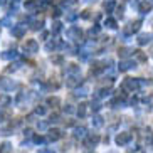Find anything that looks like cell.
Returning a JSON list of instances; mask_svg holds the SVG:
<instances>
[{"label":"cell","mask_w":153,"mask_h":153,"mask_svg":"<svg viewBox=\"0 0 153 153\" xmlns=\"http://www.w3.org/2000/svg\"><path fill=\"white\" fill-rule=\"evenodd\" d=\"M34 141H36V143H44L45 138H44V136H41V135H36V136H34Z\"/></svg>","instance_id":"cell-25"},{"label":"cell","mask_w":153,"mask_h":153,"mask_svg":"<svg viewBox=\"0 0 153 153\" xmlns=\"http://www.w3.org/2000/svg\"><path fill=\"white\" fill-rule=\"evenodd\" d=\"M24 51L27 54H36L37 51H39V42L36 39H27V41L24 42Z\"/></svg>","instance_id":"cell-1"},{"label":"cell","mask_w":153,"mask_h":153,"mask_svg":"<svg viewBox=\"0 0 153 153\" xmlns=\"http://www.w3.org/2000/svg\"><path fill=\"white\" fill-rule=\"evenodd\" d=\"M61 30H62V24L56 20V22L52 24V29H51V32H52V34H59Z\"/></svg>","instance_id":"cell-14"},{"label":"cell","mask_w":153,"mask_h":153,"mask_svg":"<svg viewBox=\"0 0 153 153\" xmlns=\"http://www.w3.org/2000/svg\"><path fill=\"white\" fill-rule=\"evenodd\" d=\"M79 84H81V79L76 77V76H69L68 79H66V86H68V88H76V86H79Z\"/></svg>","instance_id":"cell-4"},{"label":"cell","mask_w":153,"mask_h":153,"mask_svg":"<svg viewBox=\"0 0 153 153\" xmlns=\"http://www.w3.org/2000/svg\"><path fill=\"white\" fill-rule=\"evenodd\" d=\"M51 2H52V0H44V4H51Z\"/></svg>","instance_id":"cell-34"},{"label":"cell","mask_w":153,"mask_h":153,"mask_svg":"<svg viewBox=\"0 0 153 153\" xmlns=\"http://www.w3.org/2000/svg\"><path fill=\"white\" fill-rule=\"evenodd\" d=\"M10 101H12V99H10V96L2 94V96H0V108H7V106L10 104Z\"/></svg>","instance_id":"cell-8"},{"label":"cell","mask_w":153,"mask_h":153,"mask_svg":"<svg viewBox=\"0 0 153 153\" xmlns=\"http://www.w3.org/2000/svg\"><path fill=\"white\" fill-rule=\"evenodd\" d=\"M98 141H99V136L98 135H91V136H88L86 138V146H94V145H98Z\"/></svg>","instance_id":"cell-7"},{"label":"cell","mask_w":153,"mask_h":153,"mask_svg":"<svg viewBox=\"0 0 153 153\" xmlns=\"http://www.w3.org/2000/svg\"><path fill=\"white\" fill-rule=\"evenodd\" d=\"M79 71H81V68H79L77 64H69V66H68V72H69V74H79Z\"/></svg>","instance_id":"cell-11"},{"label":"cell","mask_w":153,"mask_h":153,"mask_svg":"<svg viewBox=\"0 0 153 153\" xmlns=\"http://www.w3.org/2000/svg\"><path fill=\"white\" fill-rule=\"evenodd\" d=\"M9 118H10V113L9 111H5V109H4V111H0V121H2V123L7 121Z\"/></svg>","instance_id":"cell-19"},{"label":"cell","mask_w":153,"mask_h":153,"mask_svg":"<svg viewBox=\"0 0 153 153\" xmlns=\"http://www.w3.org/2000/svg\"><path fill=\"white\" fill-rule=\"evenodd\" d=\"M56 47H59V41H49L47 44H45V51H54Z\"/></svg>","instance_id":"cell-13"},{"label":"cell","mask_w":153,"mask_h":153,"mask_svg":"<svg viewBox=\"0 0 153 153\" xmlns=\"http://www.w3.org/2000/svg\"><path fill=\"white\" fill-rule=\"evenodd\" d=\"M14 2H19V0H14Z\"/></svg>","instance_id":"cell-35"},{"label":"cell","mask_w":153,"mask_h":153,"mask_svg":"<svg viewBox=\"0 0 153 153\" xmlns=\"http://www.w3.org/2000/svg\"><path fill=\"white\" fill-rule=\"evenodd\" d=\"M39 153H54V150H41Z\"/></svg>","instance_id":"cell-32"},{"label":"cell","mask_w":153,"mask_h":153,"mask_svg":"<svg viewBox=\"0 0 153 153\" xmlns=\"http://www.w3.org/2000/svg\"><path fill=\"white\" fill-rule=\"evenodd\" d=\"M91 121H93V126H96V128L103 126V118H101V116H94Z\"/></svg>","instance_id":"cell-15"},{"label":"cell","mask_w":153,"mask_h":153,"mask_svg":"<svg viewBox=\"0 0 153 153\" xmlns=\"http://www.w3.org/2000/svg\"><path fill=\"white\" fill-rule=\"evenodd\" d=\"M47 104H49V106H52V108H57L59 104H61V99L56 98V96H52V98L47 99Z\"/></svg>","instance_id":"cell-12"},{"label":"cell","mask_w":153,"mask_h":153,"mask_svg":"<svg viewBox=\"0 0 153 153\" xmlns=\"http://www.w3.org/2000/svg\"><path fill=\"white\" fill-rule=\"evenodd\" d=\"M52 61H54V62H57V64H61V62H62V57H61V56H54V57H52Z\"/></svg>","instance_id":"cell-28"},{"label":"cell","mask_w":153,"mask_h":153,"mask_svg":"<svg viewBox=\"0 0 153 153\" xmlns=\"http://www.w3.org/2000/svg\"><path fill=\"white\" fill-rule=\"evenodd\" d=\"M36 7H37L36 0H27V2H25V9H27V10H34Z\"/></svg>","instance_id":"cell-17"},{"label":"cell","mask_w":153,"mask_h":153,"mask_svg":"<svg viewBox=\"0 0 153 153\" xmlns=\"http://www.w3.org/2000/svg\"><path fill=\"white\" fill-rule=\"evenodd\" d=\"M51 121L57 123V121H59V116H57V114H52V116H51Z\"/></svg>","instance_id":"cell-31"},{"label":"cell","mask_w":153,"mask_h":153,"mask_svg":"<svg viewBox=\"0 0 153 153\" xmlns=\"http://www.w3.org/2000/svg\"><path fill=\"white\" fill-rule=\"evenodd\" d=\"M81 36H82V30L79 27H71L68 30V37H69V39H72V41H79Z\"/></svg>","instance_id":"cell-2"},{"label":"cell","mask_w":153,"mask_h":153,"mask_svg":"<svg viewBox=\"0 0 153 153\" xmlns=\"http://www.w3.org/2000/svg\"><path fill=\"white\" fill-rule=\"evenodd\" d=\"M104 9H106V12H109V10L113 9V2H108V4H104Z\"/></svg>","instance_id":"cell-30"},{"label":"cell","mask_w":153,"mask_h":153,"mask_svg":"<svg viewBox=\"0 0 153 153\" xmlns=\"http://www.w3.org/2000/svg\"><path fill=\"white\" fill-rule=\"evenodd\" d=\"M131 136L128 135V133H120V135L116 136V143L120 145V146H123V145H126L128 141H130Z\"/></svg>","instance_id":"cell-5"},{"label":"cell","mask_w":153,"mask_h":153,"mask_svg":"<svg viewBox=\"0 0 153 153\" xmlns=\"http://www.w3.org/2000/svg\"><path fill=\"white\" fill-rule=\"evenodd\" d=\"M24 135H25V136H30L32 131H30V130H25V131H24Z\"/></svg>","instance_id":"cell-33"},{"label":"cell","mask_w":153,"mask_h":153,"mask_svg":"<svg viewBox=\"0 0 153 153\" xmlns=\"http://www.w3.org/2000/svg\"><path fill=\"white\" fill-rule=\"evenodd\" d=\"M36 114H39V116L45 114V108H44V106H37V108H36Z\"/></svg>","instance_id":"cell-23"},{"label":"cell","mask_w":153,"mask_h":153,"mask_svg":"<svg viewBox=\"0 0 153 153\" xmlns=\"http://www.w3.org/2000/svg\"><path fill=\"white\" fill-rule=\"evenodd\" d=\"M88 2H91V0H88Z\"/></svg>","instance_id":"cell-36"},{"label":"cell","mask_w":153,"mask_h":153,"mask_svg":"<svg viewBox=\"0 0 153 153\" xmlns=\"http://www.w3.org/2000/svg\"><path fill=\"white\" fill-rule=\"evenodd\" d=\"M103 71V66L101 64H93L91 66V74H98V72Z\"/></svg>","instance_id":"cell-16"},{"label":"cell","mask_w":153,"mask_h":153,"mask_svg":"<svg viewBox=\"0 0 153 153\" xmlns=\"http://www.w3.org/2000/svg\"><path fill=\"white\" fill-rule=\"evenodd\" d=\"M91 109H93V111H99V109H101V104H99L98 101H94V103H91Z\"/></svg>","instance_id":"cell-24"},{"label":"cell","mask_w":153,"mask_h":153,"mask_svg":"<svg viewBox=\"0 0 153 153\" xmlns=\"http://www.w3.org/2000/svg\"><path fill=\"white\" fill-rule=\"evenodd\" d=\"M10 150V145L9 143H4L2 145V148H0V152H9Z\"/></svg>","instance_id":"cell-27"},{"label":"cell","mask_w":153,"mask_h":153,"mask_svg":"<svg viewBox=\"0 0 153 153\" xmlns=\"http://www.w3.org/2000/svg\"><path fill=\"white\" fill-rule=\"evenodd\" d=\"M47 138H49L51 141H57V140L62 138V131H61V130H51Z\"/></svg>","instance_id":"cell-6"},{"label":"cell","mask_w":153,"mask_h":153,"mask_svg":"<svg viewBox=\"0 0 153 153\" xmlns=\"http://www.w3.org/2000/svg\"><path fill=\"white\" fill-rule=\"evenodd\" d=\"M12 36L17 37V39L24 37L25 36V25H15V27H12Z\"/></svg>","instance_id":"cell-3"},{"label":"cell","mask_w":153,"mask_h":153,"mask_svg":"<svg viewBox=\"0 0 153 153\" xmlns=\"http://www.w3.org/2000/svg\"><path fill=\"white\" fill-rule=\"evenodd\" d=\"M64 113H68V114H71V113H74V108H72V106H64Z\"/></svg>","instance_id":"cell-26"},{"label":"cell","mask_w":153,"mask_h":153,"mask_svg":"<svg viewBox=\"0 0 153 153\" xmlns=\"http://www.w3.org/2000/svg\"><path fill=\"white\" fill-rule=\"evenodd\" d=\"M42 25H44V22H42V20H36V22L32 24V30H41Z\"/></svg>","instance_id":"cell-20"},{"label":"cell","mask_w":153,"mask_h":153,"mask_svg":"<svg viewBox=\"0 0 153 153\" xmlns=\"http://www.w3.org/2000/svg\"><path fill=\"white\" fill-rule=\"evenodd\" d=\"M86 136V128L84 126H79L74 130V138H84Z\"/></svg>","instance_id":"cell-9"},{"label":"cell","mask_w":153,"mask_h":153,"mask_svg":"<svg viewBox=\"0 0 153 153\" xmlns=\"http://www.w3.org/2000/svg\"><path fill=\"white\" fill-rule=\"evenodd\" d=\"M104 25H106V27H109V29H114V27H116V22H114L113 19H106Z\"/></svg>","instance_id":"cell-21"},{"label":"cell","mask_w":153,"mask_h":153,"mask_svg":"<svg viewBox=\"0 0 153 153\" xmlns=\"http://www.w3.org/2000/svg\"><path fill=\"white\" fill-rule=\"evenodd\" d=\"M15 56H17V52H15V51H7V52H4V54H2V57H4V59H14Z\"/></svg>","instance_id":"cell-18"},{"label":"cell","mask_w":153,"mask_h":153,"mask_svg":"<svg viewBox=\"0 0 153 153\" xmlns=\"http://www.w3.org/2000/svg\"><path fill=\"white\" fill-rule=\"evenodd\" d=\"M15 69H17V64H12L10 68H7V69H5V72H12V71H15Z\"/></svg>","instance_id":"cell-29"},{"label":"cell","mask_w":153,"mask_h":153,"mask_svg":"<svg viewBox=\"0 0 153 153\" xmlns=\"http://www.w3.org/2000/svg\"><path fill=\"white\" fill-rule=\"evenodd\" d=\"M51 15H52L54 19H57V17H61V15H62V10H61V9H54L52 12H51Z\"/></svg>","instance_id":"cell-22"},{"label":"cell","mask_w":153,"mask_h":153,"mask_svg":"<svg viewBox=\"0 0 153 153\" xmlns=\"http://www.w3.org/2000/svg\"><path fill=\"white\" fill-rule=\"evenodd\" d=\"M86 111H88V104L81 103V104H79V108H77V114H79V118H84L86 116Z\"/></svg>","instance_id":"cell-10"}]
</instances>
